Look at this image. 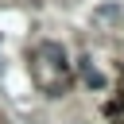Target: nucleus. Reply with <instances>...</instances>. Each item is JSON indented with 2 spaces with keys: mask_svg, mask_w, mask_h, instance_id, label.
<instances>
[{
  "mask_svg": "<svg viewBox=\"0 0 124 124\" xmlns=\"http://www.w3.org/2000/svg\"><path fill=\"white\" fill-rule=\"evenodd\" d=\"M81 78H85V85H89V89H105V74H101L97 66L81 62Z\"/></svg>",
  "mask_w": 124,
  "mask_h": 124,
  "instance_id": "obj_1",
  "label": "nucleus"
}]
</instances>
